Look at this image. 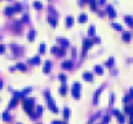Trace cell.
<instances>
[{"instance_id": "cell-31", "label": "cell", "mask_w": 133, "mask_h": 124, "mask_svg": "<svg viewBox=\"0 0 133 124\" xmlns=\"http://www.w3.org/2000/svg\"><path fill=\"white\" fill-rule=\"evenodd\" d=\"M116 118H118V123L119 124H123L124 122H125V119H124V116L121 114H118V115H116Z\"/></svg>"}, {"instance_id": "cell-17", "label": "cell", "mask_w": 133, "mask_h": 124, "mask_svg": "<svg viewBox=\"0 0 133 124\" xmlns=\"http://www.w3.org/2000/svg\"><path fill=\"white\" fill-rule=\"evenodd\" d=\"M102 89H103V88H98V89H97V92L94 94V98H93V103L94 105H97V102H98V96L102 93Z\"/></svg>"}, {"instance_id": "cell-2", "label": "cell", "mask_w": 133, "mask_h": 124, "mask_svg": "<svg viewBox=\"0 0 133 124\" xmlns=\"http://www.w3.org/2000/svg\"><path fill=\"white\" fill-rule=\"evenodd\" d=\"M80 89H82V85L80 83H74L73 88H71V94H73L74 98H80Z\"/></svg>"}, {"instance_id": "cell-30", "label": "cell", "mask_w": 133, "mask_h": 124, "mask_svg": "<svg viewBox=\"0 0 133 124\" xmlns=\"http://www.w3.org/2000/svg\"><path fill=\"white\" fill-rule=\"evenodd\" d=\"M65 54H66V49H65V48H58L57 56H60V57H63Z\"/></svg>"}, {"instance_id": "cell-19", "label": "cell", "mask_w": 133, "mask_h": 124, "mask_svg": "<svg viewBox=\"0 0 133 124\" xmlns=\"http://www.w3.org/2000/svg\"><path fill=\"white\" fill-rule=\"evenodd\" d=\"M66 92H67V85H66L65 83H62V85L60 87V93H61V96H65Z\"/></svg>"}, {"instance_id": "cell-24", "label": "cell", "mask_w": 133, "mask_h": 124, "mask_svg": "<svg viewBox=\"0 0 133 124\" xmlns=\"http://www.w3.org/2000/svg\"><path fill=\"white\" fill-rule=\"evenodd\" d=\"M124 21H125L127 25H129V26L133 25V17L132 16H125V17H124Z\"/></svg>"}, {"instance_id": "cell-9", "label": "cell", "mask_w": 133, "mask_h": 124, "mask_svg": "<svg viewBox=\"0 0 133 124\" xmlns=\"http://www.w3.org/2000/svg\"><path fill=\"white\" fill-rule=\"evenodd\" d=\"M57 41H60V44L62 45V48H67V47H70V43H69L67 39H63V38H58Z\"/></svg>"}, {"instance_id": "cell-28", "label": "cell", "mask_w": 133, "mask_h": 124, "mask_svg": "<svg viewBox=\"0 0 133 124\" xmlns=\"http://www.w3.org/2000/svg\"><path fill=\"white\" fill-rule=\"evenodd\" d=\"M13 97H16V98H23L25 97V94H23V92H13Z\"/></svg>"}, {"instance_id": "cell-37", "label": "cell", "mask_w": 133, "mask_h": 124, "mask_svg": "<svg viewBox=\"0 0 133 124\" xmlns=\"http://www.w3.org/2000/svg\"><path fill=\"white\" fill-rule=\"evenodd\" d=\"M112 65H114V58L110 57V58L107 60V62H106V66H109V67H110V66H112Z\"/></svg>"}, {"instance_id": "cell-52", "label": "cell", "mask_w": 133, "mask_h": 124, "mask_svg": "<svg viewBox=\"0 0 133 124\" xmlns=\"http://www.w3.org/2000/svg\"><path fill=\"white\" fill-rule=\"evenodd\" d=\"M3 85H4V84H3V81L0 80V89H1V88H3Z\"/></svg>"}, {"instance_id": "cell-25", "label": "cell", "mask_w": 133, "mask_h": 124, "mask_svg": "<svg viewBox=\"0 0 133 124\" xmlns=\"http://www.w3.org/2000/svg\"><path fill=\"white\" fill-rule=\"evenodd\" d=\"M63 118H65L66 120L70 118V109H69V107H65V109H63Z\"/></svg>"}, {"instance_id": "cell-50", "label": "cell", "mask_w": 133, "mask_h": 124, "mask_svg": "<svg viewBox=\"0 0 133 124\" xmlns=\"http://www.w3.org/2000/svg\"><path fill=\"white\" fill-rule=\"evenodd\" d=\"M63 122H58V120H54V122L53 123H52V124H62Z\"/></svg>"}, {"instance_id": "cell-34", "label": "cell", "mask_w": 133, "mask_h": 124, "mask_svg": "<svg viewBox=\"0 0 133 124\" xmlns=\"http://www.w3.org/2000/svg\"><path fill=\"white\" fill-rule=\"evenodd\" d=\"M29 21H30L29 14H27V13H25V14H23V17H22V22H23V23H27Z\"/></svg>"}, {"instance_id": "cell-11", "label": "cell", "mask_w": 133, "mask_h": 124, "mask_svg": "<svg viewBox=\"0 0 133 124\" xmlns=\"http://www.w3.org/2000/svg\"><path fill=\"white\" fill-rule=\"evenodd\" d=\"M77 21H79L80 23H84V22L88 21V16L85 14V13H80L79 17H77Z\"/></svg>"}, {"instance_id": "cell-23", "label": "cell", "mask_w": 133, "mask_h": 124, "mask_svg": "<svg viewBox=\"0 0 133 124\" xmlns=\"http://www.w3.org/2000/svg\"><path fill=\"white\" fill-rule=\"evenodd\" d=\"M48 22L51 23L52 27H56V26H57V20H56L54 17H48Z\"/></svg>"}, {"instance_id": "cell-3", "label": "cell", "mask_w": 133, "mask_h": 124, "mask_svg": "<svg viewBox=\"0 0 133 124\" xmlns=\"http://www.w3.org/2000/svg\"><path fill=\"white\" fill-rule=\"evenodd\" d=\"M93 47V41L90 39H85L84 41H83V54L87 53L88 49H90Z\"/></svg>"}, {"instance_id": "cell-32", "label": "cell", "mask_w": 133, "mask_h": 124, "mask_svg": "<svg viewBox=\"0 0 133 124\" xmlns=\"http://www.w3.org/2000/svg\"><path fill=\"white\" fill-rule=\"evenodd\" d=\"M39 53L40 54L45 53V44H40V47H39Z\"/></svg>"}, {"instance_id": "cell-4", "label": "cell", "mask_w": 133, "mask_h": 124, "mask_svg": "<svg viewBox=\"0 0 133 124\" xmlns=\"http://www.w3.org/2000/svg\"><path fill=\"white\" fill-rule=\"evenodd\" d=\"M47 101H48V107H49V110H52L53 112H58V109L56 107V105H54L53 98H52V97H48V98H47Z\"/></svg>"}, {"instance_id": "cell-26", "label": "cell", "mask_w": 133, "mask_h": 124, "mask_svg": "<svg viewBox=\"0 0 133 124\" xmlns=\"http://www.w3.org/2000/svg\"><path fill=\"white\" fill-rule=\"evenodd\" d=\"M111 27H114L115 30H118V31H123V26L119 23H115V22H112L111 23Z\"/></svg>"}, {"instance_id": "cell-38", "label": "cell", "mask_w": 133, "mask_h": 124, "mask_svg": "<svg viewBox=\"0 0 133 124\" xmlns=\"http://www.w3.org/2000/svg\"><path fill=\"white\" fill-rule=\"evenodd\" d=\"M109 120H110V116H109V115H105L103 119H102V123H103V124H107V123H109Z\"/></svg>"}, {"instance_id": "cell-42", "label": "cell", "mask_w": 133, "mask_h": 124, "mask_svg": "<svg viewBox=\"0 0 133 124\" xmlns=\"http://www.w3.org/2000/svg\"><path fill=\"white\" fill-rule=\"evenodd\" d=\"M5 52V45L4 44H0V54H3Z\"/></svg>"}, {"instance_id": "cell-51", "label": "cell", "mask_w": 133, "mask_h": 124, "mask_svg": "<svg viewBox=\"0 0 133 124\" xmlns=\"http://www.w3.org/2000/svg\"><path fill=\"white\" fill-rule=\"evenodd\" d=\"M98 16H101V17H102V16H105V13L103 12H98Z\"/></svg>"}, {"instance_id": "cell-20", "label": "cell", "mask_w": 133, "mask_h": 124, "mask_svg": "<svg viewBox=\"0 0 133 124\" xmlns=\"http://www.w3.org/2000/svg\"><path fill=\"white\" fill-rule=\"evenodd\" d=\"M1 119L4 120V122H9V120H10V114L8 111H4L1 114Z\"/></svg>"}, {"instance_id": "cell-15", "label": "cell", "mask_w": 133, "mask_h": 124, "mask_svg": "<svg viewBox=\"0 0 133 124\" xmlns=\"http://www.w3.org/2000/svg\"><path fill=\"white\" fill-rule=\"evenodd\" d=\"M51 67H52V63L49 61H45V63H44V68H43L44 74H48L49 70H51Z\"/></svg>"}, {"instance_id": "cell-40", "label": "cell", "mask_w": 133, "mask_h": 124, "mask_svg": "<svg viewBox=\"0 0 133 124\" xmlns=\"http://www.w3.org/2000/svg\"><path fill=\"white\" fill-rule=\"evenodd\" d=\"M14 9H16V12H21V10H22V5L21 4H16L14 5Z\"/></svg>"}, {"instance_id": "cell-47", "label": "cell", "mask_w": 133, "mask_h": 124, "mask_svg": "<svg viewBox=\"0 0 133 124\" xmlns=\"http://www.w3.org/2000/svg\"><path fill=\"white\" fill-rule=\"evenodd\" d=\"M93 43H101V39H99V38H94V41H93Z\"/></svg>"}, {"instance_id": "cell-13", "label": "cell", "mask_w": 133, "mask_h": 124, "mask_svg": "<svg viewBox=\"0 0 133 124\" xmlns=\"http://www.w3.org/2000/svg\"><path fill=\"white\" fill-rule=\"evenodd\" d=\"M29 62L31 63V65H39V63H40V57L35 56V57H32V58H30Z\"/></svg>"}, {"instance_id": "cell-6", "label": "cell", "mask_w": 133, "mask_h": 124, "mask_svg": "<svg viewBox=\"0 0 133 124\" xmlns=\"http://www.w3.org/2000/svg\"><path fill=\"white\" fill-rule=\"evenodd\" d=\"M106 10H107V14L110 16V18H115L116 17V12H115V9H114L112 5H107Z\"/></svg>"}, {"instance_id": "cell-43", "label": "cell", "mask_w": 133, "mask_h": 124, "mask_svg": "<svg viewBox=\"0 0 133 124\" xmlns=\"http://www.w3.org/2000/svg\"><path fill=\"white\" fill-rule=\"evenodd\" d=\"M31 90H32V89H31V87H29V88H26V89H25V90H22V92H23V94L26 96L27 93H30V92H31Z\"/></svg>"}, {"instance_id": "cell-36", "label": "cell", "mask_w": 133, "mask_h": 124, "mask_svg": "<svg viewBox=\"0 0 133 124\" xmlns=\"http://www.w3.org/2000/svg\"><path fill=\"white\" fill-rule=\"evenodd\" d=\"M34 7L36 8V9H41V8H43V4H41L40 1H34Z\"/></svg>"}, {"instance_id": "cell-35", "label": "cell", "mask_w": 133, "mask_h": 124, "mask_svg": "<svg viewBox=\"0 0 133 124\" xmlns=\"http://www.w3.org/2000/svg\"><path fill=\"white\" fill-rule=\"evenodd\" d=\"M43 110H44V109H43V106H40V105H39V106L36 107V114L39 115V116H40V115L43 114Z\"/></svg>"}, {"instance_id": "cell-49", "label": "cell", "mask_w": 133, "mask_h": 124, "mask_svg": "<svg viewBox=\"0 0 133 124\" xmlns=\"http://www.w3.org/2000/svg\"><path fill=\"white\" fill-rule=\"evenodd\" d=\"M118 114H120V112H119L118 110H114V111H112V115H115V116H116Z\"/></svg>"}, {"instance_id": "cell-44", "label": "cell", "mask_w": 133, "mask_h": 124, "mask_svg": "<svg viewBox=\"0 0 133 124\" xmlns=\"http://www.w3.org/2000/svg\"><path fill=\"white\" fill-rule=\"evenodd\" d=\"M57 52H58V48H57V47H52V53L57 54Z\"/></svg>"}, {"instance_id": "cell-8", "label": "cell", "mask_w": 133, "mask_h": 124, "mask_svg": "<svg viewBox=\"0 0 133 124\" xmlns=\"http://www.w3.org/2000/svg\"><path fill=\"white\" fill-rule=\"evenodd\" d=\"M61 67H62L63 70H70V68H73V62L71 61H63L62 65H61Z\"/></svg>"}, {"instance_id": "cell-16", "label": "cell", "mask_w": 133, "mask_h": 124, "mask_svg": "<svg viewBox=\"0 0 133 124\" xmlns=\"http://www.w3.org/2000/svg\"><path fill=\"white\" fill-rule=\"evenodd\" d=\"M17 103H18V98L13 97L12 100H10V102H9V106H8V109H13V107H16V106H17Z\"/></svg>"}, {"instance_id": "cell-46", "label": "cell", "mask_w": 133, "mask_h": 124, "mask_svg": "<svg viewBox=\"0 0 133 124\" xmlns=\"http://www.w3.org/2000/svg\"><path fill=\"white\" fill-rule=\"evenodd\" d=\"M129 97L133 98V88H131V89H129Z\"/></svg>"}, {"instance_id": "cell-41", "label": "cell", "mask_w": 133, "mask_h": 124, "mask_svg": "<svg viewBox=\"0 0 133 124\" xmlns=\"http://www.w3.org/2000/svg\"><path fill=\"white\" fill-rule=\"evenodd\" d=\"M114 101H115V96H114V93H111L110 94V105H114Z\"/></svg>"}, {"instance_id": "cell-48", "label": "cell", "mask_w": 133, "mask_h": 124, "mask_svg": "<svg viewBox=\"0 0 133 124\" xmlns=\"http://www.w3.org/2000/svg\"><path fill=\"white\" fill-rule=\"evenodd\" d=\"M97 3H98V4H105L106 0H97Z\"/></svg>"}, {"instance_id": "cell-1", "label": "cell", "mask_w": 133, "mask_h": 124, "mask_svg": "<svg viewBox=\"0 0 133 124\" xmlns=\"http://www.w3.org/2000/svg\"><path fill=\"white\" fill-rule=\"evenodd\" d=\"M35 101L34 98H23V102H22V106H23V110L26 112H30L34 110V106H35Z\"/></svg>"}, {"instance_id": "cell-10", "label": "cell", "mask_w": 133, "mask_h": 124, "mask_svg": "<svg viewBox=\"0 0 133 124\" xmlns=\"http://www.w3.org/2000/svg\"><path fill=\"white\" fill-rule=\"evenodd\" d=\"M4 13H5V16H13L16 13L14 7H7L5 8V10H4Z\"/></svg>"}, {"instance_id": "cell-33", "label": "cell", "mask_w": 133, "mask_h": 124, "mask_svg": "<svg viewBox=\"0 0 133 124\" xmlns=\"http://www.w3.org/2000/svg\"><path fill=\"white\" fill-rule=\"evenodd\" d=\"M29 115H30V118H31L32 120H35L36 118H39V115L36 114V112H34V111H30V112H29Z\"/></svg>"}, {"instance_id": "cell-54", "label": "cell", "mask_w": 133, "mask_h": 124, "mask_svg": "<svg viewBox=\"0 0 133 124\" xmlns=\"http://www.w3.org/2000/svg\"><path fill=\"white\" fill-rule=\"evenodd\" d=\"M98 124H103V123H98Z\"/></svg>"}, {"instance_id": "cell-29", "label": "cell", "mask_w": 133, "mask_h": 124, "mask_svg": "<svg viewBox=\"0 0 133 124\" xmlns=\"http://www.w3.org/2000/svg\"><path fill=\"white\" fill-rule=\"evenodd\" d=\"M88 1H89L90 8H92L93 10H96L97 9V0H88Z\"/></svg>"}, {"instance_id": "cell-22", "label": "cell", "mask_w": 133, "mask_h": 124, "mask_svg": "<svg viewBox=\"0 0 133 124\" xmlns=\"http://www.w3.org/2000/svg\"><path fill=\"white\" fill-rule=\"evenodd\" d=\"M94 34H96V27L92 25V26L88 27V35L89 36H94Z\"/></svg>"}, {"instance_id": "cell-56", "label": "cell", "mask_w": 133, "mask_h": 124, "mask_svg": "<svg viewBox=\"0 0 133 124\" xmlns=\"http://www.w3.org/2000/svg\"><path fill=\"white\" fill-rule=\"evenodd\" d=\"M62 124H66V123H62Z\"/></svg>"}, {"instance_id": "cell-18", "label": "cell", "mask_w": 133, "mask_h": 124, "mask_svg": "<svg viewBox=\"0 0 133 124\" xmlns=\"http://www.w3.org/2000/svg\"><path fill=\"white\" fill-rule=\"evenodd\" d=\"M94 73L98 74V75H102V74H103V67H102L101 65H96L94 66Z\"/></svg>"}, {"instance_id": "cell-7", "label": "cell", "mask_w": 133, "mask_h": 124, "mask_svg": "<svg viewBox=\"0 0 133 124\" xmlns=\"http://www.w3.org/2000/svg\"><path fill=\"white\" fill-rule=\"evenodd\" d=\"M121 38H123V40L124 41H131L132 40V32H129V31H124L123 34H121Z\"/></svg>"}, {"instance_id": "cell-53", "label": "cell", "mask_w": 133, "mask_h": 124, "mask_svg": "<svg viewBox=\"0 0 133 124\" xmlns=\"http://www.w3.org/2000/svg\"><path fill=\"white\" fill-rule=\"evenodd\" d=\"M129 124H133V120H131V123H129Z\"/></svg>"}, {"instance_id": "cell-12", "label": "cell", "mask_w": 133, "mask_h": 124, "mask_svg": "<svg viewBox=\"0 0 133 124\" xmlns=\"http://www.w3.org/2000/svg\"><path fill=\"white\" fill-rule=\"evenodd\" d=\"M83 79H84L85 81H93V75L90 73H84L83 74Z\"/></svg>"}, {"instance_id": "cell-14", "label": "cell", "mask_w": 133, "mask_h": 124, "mask_svg": "<svg viewBox=\"0 0 133 124\" xmlns=\"http://www.w3.org/2000/svg\"><path fill=\"white\" fill-rule=\"evenodd\" d=\"M35 36H36V31H35V30L29 31V35H27V39H29V41H34Z\"/></svg>"}, {"instance_id": "cell-5", "label": "cell", "mask_w": 133, "mask_h": 124, "mask_svg": "<svg viewBox=\"0 0 133 124\" xmlns=\"http://www.w3.org/2000/svg\"><path fill=\"white\" fill-rule=\"evenodd\" d=\"M124 111H125V114L131 115L133 118V103H125V106H124Z\"/></svg>"}, {"instance_id": "cell-45", "label": "cell", "mask_w": 133, "mask_h": 124, "mask_svg": "<svg viewBox=\"0 0 133 124\" xmlns=\"http://www.w3.org/2000/svg\"><path fill=\"white\" fill-rule=\"evenodd\" d=\"M129 98H131L129 96H125V97L123 98V102H124V103H127V102H128V100H129Z\"/></svg>"}, {"instance_id": "cell-27", "label": "cell", "mask_w": 133, "mask_h": 124, "mask_svg": "<svg viewBox=\"0 0 133 124\" xmlns=\"http://www.w3.org/2000/svg\"><path fill=\"white\" fill-rule=\"evenodd\" d=\"M16 68H18V70H21V71H26V70H27L26 65H23V63H19V62L16 65Z\"/></svg>"}, {"instance_id": "cell-55", "label": "cell", "mask_w": 133, "mask_h": 124, "mask_svg": "<svg viewBox=\"0 0 133 124\" xmlns=\"http://www.w3.org/2000/svg\"><path fill=\"white\" fill-rule=\"evenodd\" d=\"M17 124H22V123H17Z\"/></svg>"}, {"instance_id": "cell-21", "label": "cell", "mask_w": 133, "mask_h": 124, "mask_svg": "<svg viewBox=\"0 0 133 124\" xmlns=\"http://www.w3.org/2000/svg\"><path fill=\"white\" fill-rule=\"evenodd\" d=\"M74 23V17H71V16H69V17H66V26L67 27H71Z\"/></svg>"}, {"instance_id": "cell-39", "label": "cell", "mask_w": 133, "mask_h": 124, "mask_svg": "<svg viewBox=\"0 0 133 124\" xmlns=\"http://www.w3.org/2000/svg\"><path fill=\"white\" fill-rule=\"evenodd\" d=\"M58 79H60L62 83H65V81H66V75H63V74H60V75H58Z\"/></svg>"}]
</instances>
